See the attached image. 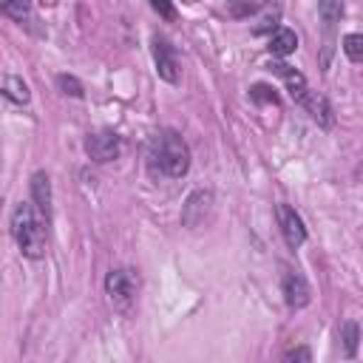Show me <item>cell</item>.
Here are the masks:
<instances>
[{
	"label": "cell",
	"mask_w": 363,
	"mask_h": 363,
	"mask_svg": "<svg viewBox=\"0 0 363 363\" xmlns=\"http://www.w3.org/2000/svg\"><path fill=\"white\" fill-rule=\"evenodd\" d=\"M147 170L162 179H182L190 170V147L176 130H159L147 142Z\"/></svg>",
	"instance_id": "obj_1"
},
{
	"label": "cell",
	"mask_w": 363,
	"mask_h": 363,
	"mask_svg": "<svg viewBox=\"0 0 363 363\" xmlns=\"http://www.w3.org/2000/svg\"><path fill=\"white\" fill-rule=\"evenodd\" d=\"M45 216L37 210L31 201H20L11 210V235L26 258H43L48 247V233H45Z\"/></svg>",
	"instance_id": "obj_2"
},
{
	"label": "cell",
	"mask_w": 363,
	"mask_h": 363,
	"mask_svg": "<svg viewBox=\"0 0 363 363\" xmlns=\"http://www.w3.org/2000/svg\"><path fill=\"white\" fill-rule=\"evenodd\" d=\"M136 289H139V275H136L133 269H128V267L111 269L108 278H105V292H108L111 303L119 306V309H125V306L133 301Z\"/></svg>",
	"instance_id": "obj_3"
},
{
	"label": "cell",
	"mask_w": 363,
	"mask_h": 363,
	"mask_svg": "<svg viewBox=\"0 0 363 363\" xmlns=\"http://www.w3.org/2000/svg\"><path fill=\"white\" fill-rule=\"evenodd\" d=\"M85 153L88 159L105 164V162H113L119 153H122V139L113 133V130H99V133H88L85 139Z\"/></svg>",
	"instance_id": "obj_4"
},
{
	"label": "cell",
	"mask_w": 363,
	"mask_h": 363,
	"mask_svg": "<svg viewBox=\"0 0 363 363\" xmlns=\"http://www.w3.org/2000/svg\"><path fill=\"white\" fill-rule=\"evenodd\" d=\"M281 292H284V301H286L289 309H303L312 301V289H309L306 278L301 272L289 269V267L281 275Z\"/></svg>",
	"instance_id": "obj_5"
},
{
	"label": "cell",
	"mask_w": 363,
	"mask_h": 363,
	"mask_svg": "<svg viewBox=\"0 0 363 363\" xmlns=\"http://www.w3.org/2000/svg\"><path fill=\"white\" fill-rule=\"evenodd\" d=\"M210 207H213V193L210 190H193L187 196V201L182 204V224L190 230L204 224V218L210 216Z\"/></svg>",
	"instance_id": "obj_6"
},
{
	"label": "cell",
	"mask_w": 363,
	"mask_h": 363,
	"mask_svg": "<svg viewBox=\"0 0 363 363\" xmlns=\"http://www.w3.org/2000/svg\"><path fill=\"white\" fill-rule=\"evenodd\" d=\"M275 216H278V224H281V233H284V241L298 250L303 241H306V227H303V218L289 207V204H278L275 207Z\"/></svg>",
	"instance_id": "obj_7"
},
{
	"label": "cell",
	"mask_w": 363,
	"mask_h": 363,
	"mask_svg": "<svg viewBox=\"0 0 363 363\" xmlns=\"http://www.w3.org/2000/svg\"><path fill=\"white\" fill-rule=\"evenodd\" d=\"M153 62H156V74L164 82H179V62H176V51L164 37H153Z\"/></svg>",
	"instance_id": "obj_8"
},
{
	"label": "cell",
	"mask_w": 363,
	"mask_h": 363,
	"mask_svg": "<svg viewBox=\"0 0 363 363\" xmlns=\"http://www.w3.org/2000/svg\"><path fill=\"white\" fill-rule=\"evenodd\" d=\"M267 68H269L275 77H281V79H284V85H286V94H289V96H292L298 105L306 99V94H309V85H306V77H303L301 71H295L292 65H286V62H278V60H275V62H269Z\"/></svg>",
	"instance_id": "obj_9"
},
{
	"label": "cell",
	"mask_w": 363,
	"mask_h": 363,
	"mask_svg": "<svg viewBox=\"0 0 363 363\" xmlns=\"http://www.w3.org/2000/svg\"><path fill=\"white\" fill-rule=\"evenodd\" d=\"M31 199H34L37 210L45 216V221H51V179L45 170H37L31 176Z\"/></svg>",
	"instance_id": "obj_10"
},
{
	"label": "cell",
	"mask_w": 363,
	"mask_h": 363,
	"mask_svg": "<svg viewBox=\"0 0 363 363\" xmlns=\"http://www.w3.org/2000/svg\"><path fill=\"white\" fill-rule=\"evenodd\" d=\"M269 54L272 57H289L295 48H298V37H295V31L292 28H275L272 34H269Z\"/></svg>",
	"instance_id": "obj_11"
},
{
	"label": "cell",
	"mask_w": 363,
	"mask_h": 363,
	"mask_svg": "<svg viewBox=\"0 0 363 363\" xmlns=\"http://www.w3.org/2000/svg\"><path fill=\"white\" fill-rule=\"evenodd\" d=\"M306 111H309V116L318 122V125H323V128H332V108H329V102H326V96H320V94H306V99L301 102Z\"/></svg>",
	"instance_id": "obj_12"
},
{
	"label": "cell",
	"mask_w": 363,
	"mask_h": 363,
	"mask_svg": "<svg viewBox=\"0 0 363 363\" xmlns=\"http://www.w3.org/2000/svg\"><path fill=\"white\" fill-rule=\"evenodd\" d=\"M318 14H320V20H323L326 34H332L335 26H337L340 17H343V0H318Z\"/></svg>",
	"instance_id": "obj_13"
},
{
	"label": "cell",
	"mask_w": 363,
	"mask_h": 363,
	"mask_svg": "<svg viewBox=\"0 0 363 363\" xmlns=\"http://www.w3.org/2000/svg\"><path fill=\"white\" fill-rule=\"evenodd\" d=\"M3 96L11 99V102H17V105H26L31 94H28V85H26L20 77L6 74V77H3Z\"/></svg>",
	"instance_id": "obj_14"
},
{
	"label": "cell",
	"mask_w": 363,
	"mask_h": 363,
	"mask_svg": "<svg viewBox=\"0 0 363 363\" xmlns=\"http://www.w3.org/2000/svg\"><path fill=\"white\" fill-rule=\"evenodd\" d=\"M0 9L6 17L17 20V23H31L34 20V11H31V0H0Z\"/></svg>",
	"instance_id": "obj_15"
},
{
	"label": "cell",
	"mask_w": 363,
	"mask_h": 363,
	"mask_svg": "<svg viewBox=\"0 0 363 363\" xmlns=\"http://www.w3.org/2000/svg\"><path fill=\"white\" fill-rule=\"evenodd\" d=\"M340 343H343V354L354 357L357 354V343H360V326L354 320H346L340 326Z\"/></svg>",
	"instance_id": "obj_16"
},
{
	"label": "cell",
	"mask_w": 363,
	"mask_h": 363,
	"mask_svg": "<svg viewBox=\"0 0 363 363\" xmlns=\"http://www.w3.org/2000/svg\"><path fill=\"white\" fill-rule=\"evenodd\" d=\"M343 54L352 62H363V34H346L343 37Z\"/></svg>",
	"instance_id": "obj_17"
},
{
	"label": "cell",
	"mask_w": 363,
	"mask_h": 363,
	"mask_svg": "<svg viewBox=\"0 0 363 363\" xmlns=\"http://www.w3.org/2000/svg\"><path fill=\"white\" fill-rule=\"evenodd\" d=\"M57 88L62 91V94H68V96H77V99H82V82L77 79V77H71V74H60L57 77Z\"/></svg>",
	"instance_id": "obj_18"
},
{
	"label": "cell",
	"mask_w": 363,
	"mask_h": 363,
	"mask_svg": "<svg viewBox=\"0 0 363 363\" xmlns=\"http://www.w3.org/2000/svg\"><path fill=\"white\" fill-rule=\"evenodd\" d=\"M252 11H258L255 0H227V14L235 17V20H241V17L252 14Z\"/></svg>",
	"instance_id": "obj_19"
},
{
	"label": "cell",
	"mask_w": 363,
	"mask_h": 363,
	"mask_svg": "<svg viewBox=\"0 0 363 363\" xmlns=\"http://www.w3.org/2000/svg\"><path fill=\"white\" fill-rule=\"evenodd\" d=\"M250 99H255V102H278V94H275V88L258 82V85L250 88Z\"/></svg>",
	"instance_id": "obj_20"
},
{
	"label": "cell",
	"mask_w": 363,
	"mask_h": 363,
	"mask_svg": "<svg viewBox=\"0 0 363 363\" xmlns=\"http://www.w3.org/2000/svg\"><path fill=\"white\" fill-rule=\"evenodd\" d=\"M147 3H150V9H153L162 20H173V17H176V9H173L170 0H147Z\"/></svg>",
	"instance_id": "obj_21"
},
{
	"label": "cell",
	"mask_w": 363,
	"mask_h": 363,
	"mask_svg": "<svg viewBox=\"0 0 363 363\" xmlns=\"http://www.w3.org/2000/svg\"><path fill=\"white\" fill-rule=\"evenodd\" d=\"M284 360H312V352L309 349H289V352H284Z\"/></svg>",
	"instance_id": "obj_22"
}]
</instances>
